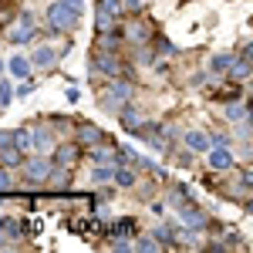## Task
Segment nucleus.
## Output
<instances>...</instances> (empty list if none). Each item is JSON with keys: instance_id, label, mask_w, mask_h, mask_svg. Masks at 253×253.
Listing matches in <instances>:
<instances>
[{"instance_id": "nucleus-24", "label": "nucleus", "mask_w": 253, "mask_h": 253, "mask_svg": "<svg viewBox=\"0 0 253 253\" xmlns=\"http://www.w3.org/2000/svg\"><path fill=\"white\" fill-rule=\"evenodd\" d=\"M156 58H159V51L152 47V44H138L135 47V68H156Z\"/></svg>"}, {"instance_id": "nucleus-9", "label": "nucleus", "mask_w": 253, "mask_h": 253, "mask_svg": "<svg viewBox=\"0 0 253 253\" xmlns=\"http://www.w3.org/2000/svg\"><path fill=\"white\" fill-rule=\"evenodd\" d=\"M179 223L186 226V230H193V233H210V213L206 210H199V203L193 206H186V210H179Z\"/></svg>"}, {"instance_id": "nucleus-7", "label": "nucleus", "mask_w": 253, "mask_h": 253, "mask_svg": "<svg viewBox=\"0 0 253 253\" xmlns=\"http://www.w3.org/2000/svg\"><path fill=\"white\" fill-rule=\"evenodd\" d=\"M34 128V152H41V156H54V149H58V128L51 125V122H38V125H31Z\"/></svg>"}, {"instance_id": "nucleus-31", "label": "nucleus", "mask_w": 253, "mask_h": 253, "mask_svg": "<svg viewBox=\"0 0 253 253\" xmlns=\"http://www.w3.org/2000/svg\"><path fill=\"white\" fill-rule=\"evenodd\" d=\"M135 149H132V145H118L115 149V166H135Z\"/></svg>"}, {"instance_id": "nucleus-34", "label": "nucleus", "mask_w": 253, "mask_h": 253, "mask_svg": "<svg viewBox=\"0 0 253 253\" xmlns=\"http://www.w3.org/2000/svg\"><path fill=\"white\" fill-rule=\"evenodd\" d=\"M7 189H14V175H10V169L0 162V193H7Z\"/></svg>"}, {"instance_id": "nucleus-40", "label": "nucleus", "mask_w": 253, "mask_h": 253, "mask_svg": "<svg viewBox=\"0 0 253 253\" xmlns=\"http://www.w3.org/2000/svg\"><path fill=\"white\" fill-rule=\"evenodd\" d=\"M243 101H247V108H250V115H247V122L253 125V81H250V88H247V98H243Z\"/></svg>"}, {"instance_id": "nucleus-1", "label": "nucleus", "mask_w": 253, "mask_h": 253, "mask_svg": "<svg viewBox=\"0 0 253 253\" xmlns=\"http://www.w3.org/2000/svg\"><path fill=\"white\" fill-rule=\"evenodd\" d=\"M128 101H135V81L125 78V75L122 78H105V84L98 88V105L112 115H118Z\"/></svg>"}, {"instance_id": "nucleus-17", "label": "nucleus", "mask_w": 253, "mask_h": 253, "mask_svg": "<svg viewBox=\"0 0 253 253\" xmlns=\"http://www.w3.org/2000/svg\"><path fill=\"white\" fill-rule=\"evenodd\" d=\"M233 61H236L233 51H216V54H210V61H206V71H210L213 78H226L230 68H233Z\"/></svg>"}, {"instance_id": "nucleus-33", "label": "nucleus", "mask_w": 253, "mask_h": 253, "mask_svg": "<svg viewBox=\"0 0 253 253\" xmlns=\"http://www.w3.org/2000/svg\"><path fill=\"white\" fill-rule=\"evenodd\" d=\"M38 88V81H34V75L31 78H24V81H17V98H31V91Z\"/></svg>"}, {"instance_id": "nucleus-18", "label": "nucleus", "mask_w": 253, "mask_h": 253, "mask_svg": "<svg viewBox=\"0 0 253 253\" xmlns=\"http://www.w3.org/2000/svg\"><path fill=\"white\" fill-rule=\"evenodd\" d=\"M166 203H169V206H172L175 213H179V210L193 206V203H196V196L189 193V186H182V182H172V186L166 189Z\"/></svg>"}, {"instance_id": "nucleus-10", "label": "nucleus", "mask_w": 253, "mask_h": 253, "mask_svg": "<svg viewBox=\"0 0 253 253\" xmlns=\"http://www.w3.org/2000/svg\"><path fill=\"white\" fill-rule=\"evenodd\" d=\"M206 166H210L213 172L226 175V172H233V169H236V156L230 152V145H213V149L206 152Z\"/></svg>"}, {"instance_id": "nucleus-3", "label": "nucleus", "mask_w": 253, "mask_h": 253, "mask_svg": "<svg viewBox=\"0 0 253 253\" xmlns=\"http://www.w3.org/2000/svg\"><path fill=\"white\" fill-rule=\"evenodd\" d=\"M88 71H91V78H132L135 71H132V64L122 58V51H101L95 47L91 51V64H88Z\"/></svg>"}, {"instance_id": "nucleus-46", "label": "nucleus", "mask_w": 253, "mask_h": 253, "mask_svg": "<svg viewBox=\"0 0 253 253\" xmlns=\"http://www.w3.org/2000/svg\"><path fill=\"white\" fill-rule=\"evenodd\" d=\"M0 75H7V61L0 58Z\"/></svg>"}, {"instance_id": "nucleus-8", "label": "nucleus", "mask_w": 253, "mask_h": 253, "mask_svg": "<svg viewBox=\"0 0 253 253\" xmlns=\"http://www.w3.org/2000/svg\"><path fill=\"white\" fill-rule=\"evenodd\" d=\"M75 142H81V149H84V152H88V149H95L98 142H105V128H101V125H98V122H75Z\"/></svg>"}, {"instance_id": "nucleus-41", "label": "nucleus", "mask_w": 253, "mask_h": 253, "mask_svg": "<svg viewBox=\"0 0 253 253\" xmlns=\"http://www.w3.org/2000/svg\"><path fill=\"white\" fill-rule=\"evenodd\" d=\"M210 78H213V75H210V71H203V75H196V78H189V84H193V88H199V84H206Z\"/></svg>"}, {"instance_id": "nucleus-32", "label": "nucleus", "mask_w": 253, "mask_h": 253, "mask_svg": "<svg viewBox=\"0 0 253 253\" xmlns=\"http://www.w3.org/2000/svg\"><path fill=\"white\" fill-rule=\"evenodd\" d=\"M219 243H223V250H230V247H240L243 240H240L236 230H226V233H219Z\"/></svg>"}, {"instance_id": "nucleus-47", "label": "nucleus", "mask_w": 253, "mask_h": 253, "mask_svg": "<svg viewBox=\"0 0 253 253\" xmlns=\"http://www.w3.org/2000/svg\"><path fill=\"white\" fill-rule=\"evenodd\" d=\"M250 166H253V152H250Z\"/></svg>"}, {"instance_id": "nucleus-14", "label": "nucleus", "mask_w": 253, "mask_h": 253, "mask_svg": "<svg viewBox=\"0 0 253 253\" xmlns=\"http://www.w3.org/2000/svg\"><path fill=\"white\" fill-rule=\"evenodd\" d=\"M182 149L193 152V156H206L213 149V138H210V132H203V128H186L182 132Z\"/></svg>"}, {"instance_id": "nucleus-28", "label": "nucleus", "mask_w": 253, "mask_h": 253, "mask_svg": "<svg viewBox=\"0 0 253 253\" xmlns=\"http://www.w3.org/2000/svg\"><path fill=\"white\" fill-rule=\"evenodd\" d=\"M135 250H142V253H159V250H166V247L156 240V233H138L135 236Z\"/></svg>"}, {"instance_id": "nucleus-11", "label": "nucleus", "mask_w": 253, "mask_h": 253, "mask_svg": "<svg viewBox=\"0 0 253 253\" xmlns=\"http://www.w3.org/2000/svg\"><path fill=\"white\" fill-rule=\"evenodd\" d=\"M145 122H149V118L142 115V108H135V101H128V105H125V108L118 112V125H122V128H125V132H128L132 138L142 135Z\"/></svg>"}, {"instance_id": "nucleus-39", "label": "nucleus", "mask_w": 253, "mask_h": 253, "mask_svg": "<svg viewBox=\"0 0 253 253\" xmlns=\"http://www.w3.org/2000/svg\"><path fill=\"white\" fill-rule=\"evenodd\" d=\"M7 145H14V128H3V132H0V152H3Z\"/></svg>"}, {"instance_id": "nucleus-22", "label": "nucleus", "mask_w": 253, "mask_h": 253, "mask_svg": "<svg viewBox=\"0 0 253 253\" xmlns=\"http://www.w3.org/2000/svg\"><path fill=\"white\" fill-rule=\"evenodd\" d=\"M138 179H142V172H138L135 166H118L115 169V186L118 189H135Z\"/></svg>"}, {"instance_id": "nucleus-13", "label": "nucleus", "mask_w": 253, "mask_h": 253, "mask_svg": "<svg viewBox=\"0 0 253 253\" xmlns=\"http://www.w3.org/2000/svg\"><path fill=\"white\" fill-rule=\"evenodd\" d=\"M81 159H84V149H81V142H75V138H61L58 149H54V162L58 166H78Z\"/></svg>"}, {"instance_id": "nucleus-15", "label": "nucleus", "mask_w": 253, "mask_h": 253, "mask_svg": "<svg viewBox=\"0 0 253 253\" xmlns=\"http://www.w3.org/2000/svg\"><path fill=\"white\" fill-rule=\"evenodd\" d=\"M125 38H128V44H152V38H156V31H152V24H145L142 20V14L132 20H125Z\"/></svg>"}, {"instance_id": "nucleus-19", "label": "nucleus", "mask_w": 253, "mask_h": 253, "mask_svg": "<svg viewBox=\"0 0 253 253\" xmlns=\"http://www.w3.org/2000/svg\"><path fill=\"white\" fill-rule=\"evenodd\" d=\"M226 81H233V84H250V81H253V58L236 54V61H233V68H230V75H226Z\"/></svg>"}, {"instance_id": "nucleus-37", "label": "nucleus", "mask_w": 253, "mask_h": 253, "mask_svg": "<svg viewBox=\"0 0 253 253\" xmlns=\"http://www.w3.org/2000/svg\"><path fill=\"white\" fill-rule=\"evenodd\" d=\"M125 10H128V17H138L145 10V0H125Z\"/></svg>"}, {"instance_id": "nucleus-12", "label": "nucleus", "mask_w": 253, "mask_h": 253, "mask_svg": "<svg viewBox=\"0 0 253 253\" xmlns=\"http://www.w3.org/2000/svg\"><path fill=\"white\" fill-rule=\"evenodd\" d=\"M31 61H34V71H54V64L61 61V51L54 44H34L31 47Z\"/></svg>"}, {"instance_id": "nucleus-35", "label": "nucleus", "mask_w": 253, "mask_h": 253, "mask_svg": "<svg viewBox=\"0 0 253 253\" xmlns=\"http://www.w3.org/2000/svg\"><path fill=\"white\" fill-rule=\"evenodd\" d=\"M10 24H14V7L0 3V31H3V27H10Z\"/></svg>"}, {"instance_id": "nucleus-43", "label": "nucleus", "mask_w": 253, "mask_h": 253, "mask_svg": "<svg viewBox=\"0 0 253 253\" xmlns=\"http://www.w3.org/2000/svg\"><path fill=\"white\" fill-rule=\"evenodd\" d=\"M64 98H68V101H78L81 91H78V88H68V91H64Z\"/></svg>"}, {"instance_id": "nucleus-42", "label": "nucleus", "mask_w": 253, "mask_h": 253, "mask_svg": "<svg viewBox=\"0 0 253 253\" xmlns=\"http://www.w3.org/2000/svg\"><path fill=\"white\" fill-rule=\"evenodd\" d=\"M64 7H71V10H78V14H84V0H61Z\"/></svg>"}, {"instance_id": "nucleus-30", "label": "nucleus", "mask_w": 253, "mask_h": 253, "mask_svg": "<svg viewBox=\"0 0 253 253\" xmlns=\"http://www.w3.org/2000/svg\"><path fill=\"white\" fill-rule=\"evenodd\" d=\"M14 98H17V84L7 78V75H0V108H7Z\"/></svg>"}, {"instance_id": "nucleus-45", "label": "nucleus", "mask_w": 253, "mask_h": 253, "mask_svg": "<svg viewBox=\"0 0 253 253\" xmlns=\"http://www.w3.org/2000/svg\"><path fill=\"white\" fill-rule=\"evenodd\" d=\"M243 54H247V58H253V41H247V47H243Z\"/></svg>"}, {"instance_id": "nucleus-36", "label": "nucleus", "mask_w": 253, "mask_h": 253, "mask_svg": "<svg viewBox=\"0 0 253 253\" xmlns=\"http://www.w3.org/2000/svg\"><path fill=\"white\" fill-rule=\"evenodd\" d=\"M236 179H240V186H243V189H253V166L240 169V172H236Z\"/></svg>"}, {"instance_id": "nucleus-25", "label": "nucleus", "mask_w": 253, "mask_h": 253, "mask_svg": "<svg viewBox=\"0 0 253 253\" xmlns=\"http://www.w3.org/2000/svg\"><path fill=\"white\" fill-rule=\"evenodd\" d=\"M108 233H118V236H132V240H135V236L142 233V230H138V219H135V216H122L118 223H112V230H108Z\"/></svg>"}, {"instance_id": "nucleus-27", "label": "nucleus", "mask_w": 253, "mask_h": 253, "mask_svg": "<svg viewBox=\"0 0 253 253\" xmlns=\"http://www.w3.org/2000/svg\"><path fill=\"white\" fill-rule=\"evenodd\" d=\"M71 182H75V169H71V166H58L51 186H54V189H71Z\"/></svg>"}, {"instance_id": "nucleus-2", "label": "nucleus", "mask_w": 253, "mask_h": 253, "mask_svg": "<svg viewBox=\"0 0 253 253\" xmlns=\"http://www.w3.org/2000/svg\"><path fill=\"white\" fill-rule=\"evenodd\" d=\"M54 169H58L54 156H41V152H31V156L24 159V166H20V182H24L27 189L51 186V179H54Z\"/></svg>"}, {"instance_id": "nucleus-4", "label": "nucleus", "mask_w": 253, "mask_h": 253, "mask_svg": "<svg viewBox=\"0 0 253 253\" xmlns=\"http://www.w3.org/2000/svg\"><path fill=\"white\" fill-rule=\"evenodd\" d=\"M7 44L10 47H27L31 41L38 38V17H34V10H27V7H20L17 10V20L7 27Z\"/></svg>"}, {"instance_id": "nucleus-29", "label": "nucleus", "mask_w": 253, "mask_h": 253, "mask_svg": "<svg viewBox=\"0 0 253 253\" xmlns=\"http://www.w3.org/2000/svg\"><path fill=\"white\" fill-rule=\"evenodd\" d=\"M152 47L159 51V58H175V54H179V51H175V44L166 38V34H159V31H156V38H152Z\"/></svg>"}, {"instance_id": "nucleus-16", "label": "nucleus", "mask_w": 253, "mask_h": 253, "mask_svg": "<svg viewBox=\"0 0 253 253\" xmlns=\"http://www.w3.org/2000/svg\"><path fill=\"white\" fill-rule=\"evenodd\" d=\"M138 142H145L152 152H166V128H162V122H145V128H142V135H138Z\"/></svg>"}, {"instance_id": "nucleus-44", "label": "nucleus", "mask_w": 253, "mask_h": 253, "mask_svg": "<svg viewBox=\"0 0 253 253\" xmlns=\"http://www.w3.org/2000/svg\"><path fill=\"white\" fill-rule=\"evenodd\" d=\"M243 210H247V216H253V196H247V203H243Z\"/></svg>"}, {"instance_id": "nucleus-6", "label": "nucleus", "mask_w": 253, "mask_h": 253, "mask_svg": "<svg viewBox=\"0 0 253 253\" xmlns=\"http://www.w3.org/2000/svg\"><path fill=\"white\" fill-rule=\"evenodd\" d=\"M125 0H98L95 7V31H108V27H115L118 20H125Z\"/></svg>"}, {"instance_id": "nucleus-20", "label": "nucleus", "mask_w": 253, "mask_h": 253, "mask_svg": "<svg viewBox=\"0 0 253 253\" xmlns=\"http://www.w3.org/2000/svg\"><path fill=\"white\" fill-rule=\"evenodd\" d=\"M7 75L17 78V81L31 78V75H34V61L27 58V54H14V58H7Z\"/></svg>"}, {"instance_id": "nucleus-5", "label": "nucleus", "mask_w": 253, "mask_h": 253, "mask_svg": "<svg viewBox=\"0 0 253 253\" xmlns=\"http://www.w3.org/2000/svg\"><path fill=\"white\" fill-rule=\"evenodd\" d=\"M78 20H81V14L71 10V7H64L61 0H54V3L47 7V14H44V24H47L51 34H71V31L78 27Z\"/></svg>"}, {"instance_id": "nucleus-21", "label": "nucleus", "mask_w": 253, "mask_h": 253, "mask_svg": "<svg viewBox=\"0 0 253 253\" xmlns=\"http://www.w3.org/2000/svg\"><path fill=\"white\" fill-rule=\"evenodd\" d=\"M115 162H91V186H108L115 182Z\"/></svg>"}, {"instance_id": "nucleus-38", "label": "nucleus", "mask_w": 253, "mask_h": 253, "mask_svg": "<svg viewBox=\"0 0 253 253\" xmlns=\"http://www.w3.org/2000/svg\"><path fill=\"white\" fill-rule=\"evenodd\" d=\"M210 138H213V145H233V138L226 132H210Z\"/></svg>"}, {"instance_id": "nucleus-23", "label": "nucleus", "mask_w": 253, "mask_h": 253, "mask_svg": "<svg viewBox=\"0 0 253 253\" xmlns=\"http://www.w3.org/2000/svg\"><path fill=\"white\" fill-rule=\"evenodd\" d=\"M223 115H226L230 125H240L243 118L250 115V108H247V101H226V105H223Z\"/></svg>"}, {"instance_id": "nucleus-26", "label": "nucleus", "mask_w": 253, "mask_h": 253, "mask_svg": "<svg viewBox=\"0 0 253 253\" xmlns=\"http://www.w3.org/2000/svg\"><path fill=\"white\" fill-rule=\"evenodd\" d=\"M27 156H31V152H24V149H17V145H7V149L0 152V162H3L7 169H20Z\"/></svg>"}]
</instances>
